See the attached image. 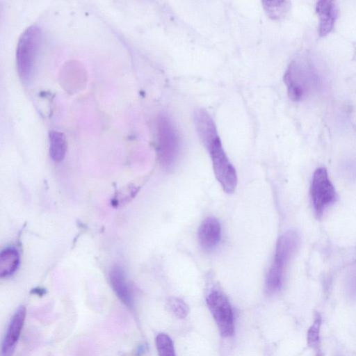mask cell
<instances>
[{
	"instance_id": "obj_18",
	"label": "cell",
	"mask_w": 356,
	"mask_h": 356,
	"mask_svg": "<svg viewBox=\"0 0 356 356\" xmlns=\"http://www.w3.org/2000/svg\"><path fill=\"white\" fill-rule=\"evenodd\" d=\"M169 310L177 317L184 318L187 316L189 309L188 305L181 299L172 297L168 302Z\"/></svg>"
},
{
	"instance_id": "obj_2",
	"label": "cell",
	"mask_w": 356,
	"mask_h": 356,
	"mask_svg": "<svg viewBox=\"0 0 356 356\" xmlns=\"http://www.w3.org/2000/svg\"><path fill=\"white\" fill-rule=\"evenodd\" d=\"M41 40V29L37 25L27 27L19 38L15 53L16 67L23 81H29L33 74Z\"/></svg>"
},
{
	"instance_id": "obj_11",
	"label": "cell",
	"mask_w": 356,
	"mask_h": 356,
	"mask_svg": "<svg viewBox=\"0 0 356 356\" xmlns=\"http://www.w3.org/2000/svg\"><path fill=\"white\" fill-rule=\"evenodd\" d=\"M109 280L115 295L127 307L133 306V296L124 270L120 266H114L109 272Z\"/></svg>"
},
{
	"instance_id": "obj_16",
	"label": "cell",
	"mask_w": 356,
	"mask_h": 356,
	"mask_svg": "<svg viewBox=\"0 0 356 356\" xmlns=\"http://www.w3.org/2000/svg\"><path fill=\"white\" fill-rule=\"evenodd\" d=\"M156 346L159 356H175L172 341L166 334L160 333L156 336Z\"/></svg>"
},
{
	"instance_id": "obj_6",
	"label": "cell",
	"mask_w": 356,
	"mask_h": 356,
	"mask_svg": "<svg viewBox=\"0 0 356 356\" xmlns=\"http://www.w3.org/2000/svg\"><path fill=\"white\" fill-rule=\"evenodd\" d=\"M310 194L313 208L318 218L337 200V193L325 168H317L312 176Z\"/></svg>"
},
{
	"instance_id": "obj_7",
	"label": "cell",
	"mask_w": 356,
	"mask_h": 356,
	"mask_svg": "<svg viewBox=\"0 0 356 356\" xmlns=\"http://www.w3.org/2000/svg\"><path fill=\"white\" fill-rule=\"evenodd\" d=\"M26 308L19 307L12 316L1 345V356H12L21 335L26 318Z\"/></svg>"
},
{
	"instance_id": "obj_13",
	"label": "cell",
	"mask_w": 356,
	"mask_h": 356,
	"mask_svg": "<svg viewBox=\"0 0 356 356\" xmlns=\"http://www.w3.org/2000/svg\"><path fill=\"white\" fill-rule=\"evenodd\" d=\"M20 257L17 250L14 247H6L0 253V276L9 277L17 270Z\"/></svg>"
},
{
	"instance_id": "obj_17",
	"label": "cell",
	"mask_w": 356,
	"mask_h": 356,
	"mask_svg": "<svg viewBox=\"0 0 356 356\" xmlns=\"http://www.w3.org/2000/svg\"><path fill=\"white\" fill-rule=\"evenodd\" d=\"M321 325V317L317 314L307 332V344L313 349L318 348L320 345Z\"/></svg>"
},
{
	"instance_id": "obj_1",
	"label": "cell",
	"mask_w": 356,
	"mask_h": 356,
	"mask_svg": "<svg viewBox=\"0 0 356 356\" xmlns=\"http://www.w3.org/2000/svg\"><path fill=\"white\" fill-rule=\"evenodd\" d=\"M299 243L296 231L289 230L281 235L276 243L273 261L266 279V291L269 294L279 291L283 284L286 268Z\"/></svg>"
},
{
	"instance_id": "obj_9",
	"label": "cell",
	"mask_w": 356,
	"mask_h": 356,
	"mask_svg": "<svg viewBox=\"0 0 356 356\" xmlns=\"http://www.w3.org/2000/svg\"><path fill=\"white\" fill-rule=\"evenodd\" d=\"M200 246L206 250H211L219 243L221 238V226L218 219L207 217L201 223L197 232Z\"/></svg>"
},
{
	"instance_id": "obj_8",
	"label": "cell",
	"mask_w": 356,
	"mask_h": 356,
	"mask_svg": "<svg viewBox=\"0 0 356 356\" xmlns=\"http://www.w3.org/2000/svg\"><path fill=\"white\" fill-rule=\"evenodd\" d=\"M306 72L296 61H293L285 72L284 81L287 88L289 98L299 101L306 90Z\"/></svg>"
},
{
	"instance_id": "obj_4",
	"label": "cell",
	"mask_w": 356,
	"mask_h": 356,
	"mask_svg": "<svg viewBox=\"0 0 356 356\" xmlns=\"http://www.w3.org/2000/svg\"><path fill=\"white\" fill-rule=\"evenodd\" d=\"M207 149L211 159L215 176L223 191L229 194L234 193L237 186L236 172L222 147L220 138Z\"/></svg>"
},
{
	"instance_id": "obj_3",
	"label": "cell",
	"mask_w": 356,
	"mask_h": 356,
	"mask_svg": "<svg viewBox=\"0 0 356 356\" xmlns=\"http://www.w3.org/2000/svg\"><path fill=\"white\" fill-rule=\"evenodd\" d=\"M158 156L163 168H174L179 153V137L170 118L161 114L157 120Z\"/></svg>"
},
{
	"instance_id": "obj_15",
	"label": "cell",
	"mask_w": 356,
	"mask_h": 356,
	"mask_svg": "<svg viewBox=\"0 0 356 356\" xmlns=\"http://www.w3.org/2000/svg\"><path fill=\"white\" fill-rule=\"evenodd\" d=\"M262 3L269 17L274 19L285 16L290 8V2L287 1H263Z\"/></svg>"
},
{
	"instance_id": "obj_10",
	"label": "cell",
	"mask_w": 356,
	"mask_h": 356,
	"mask_svg": "<svg viewBox=\"0 0 356 356\" xmlns=\"http://www.w3.org/2000/svg\"><path fill=\"white\" fill-rule=\"evenodd\" d=\"M193 120L197 134L206 148L220 138L213 119L204 109L195 111Z\"/></svg>"
},
{
	"instance_id": "obj_14",
	"label": "cell",
	"mask_w": 356,
	"mask_h": 356,
	"mask_svg": "<svg viewBox=\"0 0 356 356\" xmlns=\"http://www.w3.org/2000/svg\"><path fill=\"white\" fill-rule=\"evenodd\" d=\"M49 155L55 162H60L65 156L67 142L65 134L57 130L49 132Z\"/></svg>"
},
{
	"instance_id": "obj_5",
	"label": "cell",
	"mask_w": 356,
	"mask_h": 356,
	"mask_svg": "<svg viewBox=\"0 0 356 356\" xmlns=\"http://www.w3.org/2000/svg\"><path fill=\"white\" fill-rule=\"evenodd\" d=\"M207 304L220 334L225 337L232 336L234 331V314L225 294L218 288L211 289L207 296Z\"/></svg>"
},
{
	"instance_id": "obj_12",
	"label": "cell",
	"mask_w": 356,
	"mask_h": 356,
	"mask_svg": "<svg viewBox=\"0 0 356 356\" xmlns=\"http://www.w3.org/2000/svg\"><path fill=\"white\" fill-rule=\"evenodd\" d=\"M316 10L319 17V35L325 36L334 28L337 17V6L333 1L321 0L317 2Z\"/></svg>"
},
{
	"instance_id": "obj_19",
	"label": "cell",
	"mask_w": 356,
	"mask_h": 356,
	"mask_svg": "<svg viewBox=\"0 0 356 356\" xmlns=\"http://www.w3.org/2000/svg\"><path fill=\"white\" fill-rule=\"evenodd\" d=\"M348 289L350 293L353 296H356V270L353 272V273L351 275L349 279L348 282Z\"/></svg>"
}]
</instances>
